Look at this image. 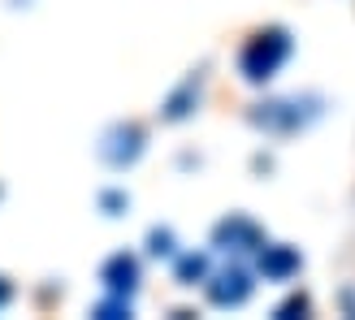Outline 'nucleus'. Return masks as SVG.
Instances as JSON below:
<instances>
[{"mask_svg": "<svg viewBox=\"0 0 355 320\" xmlns=\"http://www.w3.org/2000/svg\"><path fill=\"white\" fill-rule=\"evenodd\" d=\"M0 303H5V286H0Z\"/></svg>", "mask_w": 355, "mask_h": 320, "instance_id": "obj_2", "label": "nucleus"}, {"mask_svg": "<svg viewBox=\"0 0 355 320\" xmlns=\"http://www.w3.org/2000/svg\"><path fill=\"white\" fill-rule=\"evenodd\" d=\"M282 57H286V39H282V35H269V48L256 44L252 52H247V74H252V78H264Z\"/></svg>", "mask_w": 355, "mask_h": 320, "instance_id": "obj_1", "label": "nucleus"}]
</instances>
